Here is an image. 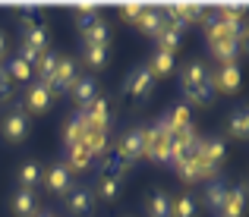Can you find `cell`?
Here are the masks:
<instances>
[{
    "mask_svg": "<svg viewBox=\"0 0 249 217\" xmlns=\"http://www.w3.org/2000/svg\"><path fill=\"white\" fill-rule=\"evenodd\" d=\"M51 88L48 85H41V82H32L29 85V91H25V107L32 110V114H44V110L51 107Z\"/></svg>",
    "mask_w": 249,
    "mask_h": 217,
    "instance_id": "cell-9",
    "label": "cell"
},
{
    "mask_svg": "<svg viewBox=\"0 0 249 217\" xmlns=\"http://www.w3.org/2000/svg\"><path fill=\"white\" fill-rule=\"evenodd\" d=\"M136 25H139V32H142V35L158 38V32L164 29V16H161V10H158V6H145Z\"/></svg>",
    "mask_w": 249,
    "mask_h": 217,
    "instance_id": "cell-13",
    "label": "cell"
},
{
    "mask_svg": "<svg viewBox=\"0 0 249 217\" xmlns=\"http://www.w3.org/2000/svg\"><path fill=\"white\" fill-rule=\"evenodd\" d=\"M95 192L101 195L104 201H114L117 195H120V180H110V176H98V186Z\"/></svg>",
    "mask_w": 249,
    "mask_h": 217,
    "instance_id": "cell-31",
    "label": "cell"
},
{
    "mask_svg": "<svg viewBox=\"0 0 249 217\" xmlns=\"http://www.w3.org/2000/svg\"><path fill=\"white\" fill-rule=\"evenodd\" d=\"M152 88H155V76L148 72V67H139V69L129 72V79H126V95L129 98H148Z\"/></svg>",
    "mask_w": 249,
    "mask_h": 217,
    "instance_id": "cell-7",
    "label": "cell"
},
{
    "mask_svg": "<svg viewBox=\"0 0 249 217\" xmlns=\"http://www.w3.org/2000/svg\"><path fill=\"white\" fill-rule=\"evenodd\" d=\"M57 63H60V54L57 50H44L41 57H38V82L41 85H48L51 79H54V72H57Z\"/></svg>",
    "mask_w": 249,
    "mask_h": 217,
    "instance_id": "cell-18",
    "label": "cell"
},
{
    "mask_svg": "<svg viewBox=\"0 0 249 217\" xmlns=\"http://www.w3.org/2000/svg\"><path fill=\"white\" fill-rule=\"evenodd\" d=\"M167 148H170V135H167V133H161L158 126H148V142H145V157H148V161L164 164Z\"/></svg>",
    "mask_w": 249,
    "mask_h": 217,
    "instance_id": "cell-8",
    "label": "cell"
},
{
    "mask_svg": "<svg viewBox=\"0 0 249 217\" xmlns=\"http://www.w3.org/2000/svg\"><path fill=\"white\" fill-rule=\"evenodd\" d=\"M76 22H79L82 32L91 29V25L98 22V10H95V6H89V10H79V13H76Z\"/></svg>",
    "mask_w": 249,
    "mask_h": 217,
    "instance_id": "cell-36",
    "label": "cell"
},
{
    "mask_svg": "<svg viewBox=\"0 0 249 217\" xmlns=\"http://www.w3.org/2000/svg\"><path fill=\"white\" fill-rule=\"evenodd\" d=\"M91 205H95V192H91L89 186H73L67 192V208L73 214H89Z\"/></svg>",
    "mask_w": 249,
    "mask_h": 217,
    "instance_id": "cell-10",
    "label": "cell"
},
{
    "mask_svg": "<svg viewBox=\"0 0 249 217\" xmlns=\"http://www.w3.org/2000/svg\"><path fill=\"white\" fill-rule=\"evenodd\" d=\"M85 133H89V129H85V117H82V110H79V114L67 123V129H63V145H67V148L82 145L85 142Z\"/></svg>",
    "mask_w": 249,
    "mask_h": 217,
    "instance_id": "cell-16",
    "label": "cell"
},
{
    "mask_svg": "<svg viewBox=\"0 0 249 217\" xmlns=\"http://www.w3.org/2000/svg\"><path fill=\"white\" fill-rule=\"evenodd\" d=\"M170 69H174V54H164V50H158V54L152 57V63H148V72H152L155 79H158V76H167Z\"/></svg>",
    "mask_w": 249,
    "mask_h": 217,
    "instance_id": "cell-30",
    "label": "cell"
},
{
    "mask_svg": "<svg viewBox=\"0 0 249 217\" xmlns=\"http://www.w3.org/2000/svg\"><path fill=\"white\" fill-rule=\"evenodd\" d=\"M82 117H85V129H89V133H107V126H110L107 98L98 95L89 107H82Z\"/></svg>",
    "mask_w": 249,
    "mask_h": 217,
    "instance_id": "cell-1",
    "label": "cell"
},
{
    "mask_svg": "<svg viewBox=\"0 0 249 217\" xmlns=\"http://www.w3.org/2000/svg\"><path fill=\"white\" fill-rule=\"evenodd\" d=\"M224 199H227V186H224V183H221V180L208 183V189H205V201H208V208H212V214H218V211H221Z\"/></svg>",
    "mask_w": 249,
    "mask_h": 217,
    "instance_id": "cell-26",
    "label": "cell"
},
{
    "mask_svg": "<svg viewBox=\"0 0 249 217\" xmlns=\"http://www.w3.org/2000/svg\"><path fill=\"white\" fill-rule=\"evenodd\" d=\"M35 217H51V214H35Z\"/></svg>",
    "mask_w": 249,
    "mask_h": 217,
    "instance_id": "cell-40",
    "label": "cell"
},
{
    "mask_svg": "<svg viewBox=\"0 0 249 217\" xmlns=\"http://www.w3.org/2000/svg\"><path fill=\"white\" fill-rule=\"evenodd\" d=\"M70 91H73V98H76V104H79V107H89V104L98 98V82H95V79H89V76H85V79H76V85Z\"/></svg>",
    "mask_w": 249,
    "mask_h": 217,
    "instance_id": "cell-14",
    "label": "cell"
},
{
    "mask_svg": "<svg viewBox=\"0 0 249 217\" xmlns=\"http://www.w3.org/2000/svg\"><path fill=\"white\" fill-rule=\"evenodd\" d=\"M142 10H145V6H139V3H129V6H123V10H120V16L126 19V22H139Z\"/></svg>",
    "mask_w": 249,
    "mask_h": 217,
    "instance_id": "cell-37",
    "label": "cell"
},
{
    "mask_svg": "<svg viewBox=\"0 0 249 217\" xmlns=\"http://www.w3.org/2000/svg\"><path fill=\"white\" fill-rule=\"evenodd\" d=\"M44 183H48V189L51 192H57V195H67L70 189H73V173H70L63 164H54V167L48 170V176H44Z\"/></svg>",
    "mask_w": 249,
    "mask_h": 217,
    "instance_id": "cell-11",
    "label": "cell"
},
{
    "mask_svg": "<svg viewBox=\"0 0 249 217\" xmlns=\"http://www.w3.org/2000/svg\"><path fill=\"white\" fill-rule=\"evenodd\" d=\"M22 44H29L32 50L44 54V50H48V32H44V25H35V29H25V38H22Z\"/></svg>",
    "mask_w": 249,
    "mask_h": 217,
    "instance_id": "cell-28",
    "label": "cell"
},
{
    "mask_svg": "<svg viewBox=\"0 0 249 217\" xmlns=\"http://www.w3.org/2000/svg\"><path fill=\"white\" fill-rule=\"evenodd\" d=\"M186 98H189V104H196V107H205L208 101L214 98V88H212V76H208V82H202V85H186Z\"/></svg>",
    "mask_w": 249,
    "mask_h": 217,
    "instance_id": "cell-21",
    "label": "cell"
},
{
    "mask_svg": "<svg viewBox=\"0 0 249 217\" xmlns=\"http://www.w3.org/2000/svg\"><path fill=\"white\" fill-rule=\"evenodd\" d=\"M243 211H246V189L243 186L227 189V199H224V205H221L218 217H243Z\"/></svg>",
    "mask_w": 249,
    "mask_h": 217,
    "instance_id": "cell-12",
    "label": "cell"
},
{
    "mask_svg": "<svg viewBox=\"0 0 249 217\" xmlns=\"http://www.w3.org/2000/svg\"><path fill=\"white\" fill-rule=\"evenodd\" d=\"M82 38H85V48H107V41H110V29H107V22H101V19H98L91 29H85V32H82Z\"/></svg>",
    "mask_w": 249,
    "mask_h": 217,
    "instance_id": "cell-19",
    "label": "cell"
},
{
    "mask_svg": "<svg viewBox=\"0 0 249 217\" xmlns=\"http://www.w3.org/2000/svg\"><path fill=\"white\" fill-rule=\"evenodd\" d=\"M145 142H148V126H139V129H129L126 135L120 139V154L126 157V164L139 161V157H145Z\"/></svg>",
    "mask_w": 249,
    "mask_h": 217,
    "instance_id": "cell-2",
    "label": "cell"
},
{
    "mask_svg": "<svg viewBox=\"0 0 249 217\" xmlns=\"http://www.w3.org/2000/svg\"><path fill=\"white\" fill-rule=\"evenodd\" d=\"M148 217H174V201L164 192H152V199H148Z\"/></svg>",
    "mask_w": 249,
    "mask_h": 217,
    "instance_id": "cell-24",
    "label": "cell"
},
{
    "mask_svg": "<svg viewBox=\"0 0 249 217\" xmlns=\"http://www.w3.org/2000/svg\"><path fill=\"white\" fill-rule=\"evenodd\" d=\"M85 63L101 69L104 63H107V48H85Z\"/></svg>",
    "mask_w": 249,
    "mask_h": 217,
    "instance_id": "cell-35",
    "label": "cell"
},
{
    "mask_svg": "<svg viewBox=\"0 0 249 217\" xmlns=\"http://www.w3.org/2000/svg\"><path fill=\"white\" fill-rule=\"evenodd\" d=\"M82 145L91 151V157L104 154V151H107V133H85V142Z\"/></svg>",
    "mask_w": 249,
    "mask_h": 217,
    "instance_id": "cell-33",
    "label": "cell"
},
{
    "mask_svg": "<svg viewBox=\"0 0 249 217\" xmlns=\"http://www.w3.org/2000/svg\"><path fill=\"white\" fill-rule=\"evenodd\" d=\"M38 183H41V164H35V161L22 164V170H19V186L29 189V192H35Z\"/></svg>",
    "mask_w": 249,
    "mask_h": 217,
    "instance_id": "cell-25",
    "label": "cell"
},
{
    "mask_svg": "<svg viewBox=\"0 0 249 217\" xmlns=\"http://www.w3.org/2000/svg\"><path fill=\"white\" fill-rule=\"evenodd\" d=\"M224 154H227V145L221 142V139H205V148H202V157H205V164L212 170H218V164L224 161Z\"/></svg>",
    "mask_w": 249,
    "mask_h": 217,
    "instance_id": "cell-23",
    "label": "cell"
},
{
    "mask_svg": "<svg viewBox=\"0 0 249 217\" xmlns=\"http://www.w3.org/2000/svg\"><path fill=\"white\" fill-rule=\"evenodd\" d=\"M95 161L91 157V151L85 148V145H73V148H67V161H63V167L73 173V170H89V164Z\"/></svg>",
    "mask_w": 249,
    "mask_h": 217,
    "instance_id": "cell-15",
    "label": "cell"
},
{
    "mask_svg": "<svg viewBox=\"0 0 249 217\" xmlns=\"http://www.w3.org/2000/svg\"><path fill=\"white\" fill-rule=\"evenodd\" d=\"M180 41H183V32L170 29V25H164V29L158 32V50H164V54H174V50L180 48Z\"/></svg>",
    "mask_w": 249,
    "mask_h": 217,
    "instance_id": "cell-27",
    "label": "cell"
},
{
    "mask_svg": "<svg viewBox=\"0 0 249 217\" xmlns=\"http://www.w3.org/2000/svg\"><path fill=\"white\" fill-rule=\"evenodd\" d=\"M196 214H199V205L193 195H180L174 201V217H196Z\"/></svg>",
    "mask_w": 249,
    "mask_h": 217,
    "instance_id": "cell-34",
    "label": "cell"
},
{
    "mask_svg": "<svg viewBox=\"0 0 249 217\" xmlns=\"http://www.w3.org/2000/svg\"><path fill=\"white\" fill-rule=\"evenodd\" d=\"M202 148H205V145H202ZM177 173H180V180H186V183H199V180H212L214 170L205 164V157H202V151H199L196 157L177 164Z\"/></svg>",
    "mask_w": 249,
    "mask_h": 217,
    "instance_id": "cell-3",
    "label": "cell"
},
{
    "mask_svg": "<svg viewBox=\"0 0 249 217\" xmlns=\"http://www.w3.org/2000/svg\"><path fill=\"white\" fill-rule=\"evenodd\" d=\"M240 82H243V76H240V67H237V63H224V67L212 76V88L214 91H224V95L240 91Z\"/></svg>",
    "mask_w": 249,
    "mask_h": 217,
    "instance_id": "cell-6",
    "label": "cell"
},
{
    "mask_svg": "<svg viewBox=\"0 0 249 217\" xmlns=\"http://www.w3.org/2000/svg\"><path fill=\"white\" fill-rule=\"evenodd\" d=\"M6 98H10V79H6L3 67H0V101H6Z\"/></svg>",
    "mask_w": 249,
    "mask_h": 217,
    "instance_id": "cell-38",
    "label": "cell"
},
{
    "mask_svg": "<svg viewBox=\"0 0 249 217\" xmlns=\"http://www.w3.org/2000/svg\"><path fill=\"white\" fill-rule=\"evenodd\" d=\"M13 211L19 217H35L38 214V199L35 192H29V189H19L16 195H13Z\"/></svg>",
    "mask_w": 249,
    "mask_h": 217,
    "instance_id": "cell-17",
    "label": "cell"
},
{
    "mask_svg": "<svg viewBox=\"0 0 249 217\" xmlns=\"http://www.w3.org/2000/svg\"><path fill=\"white\" fill-rule=\"evenodd\" d=\"M3 72H6V79H16V82H29V79H32V67L22 63L19 57H13V60L3 67Z\"/></svg>",
    "mask_w": 249,
    "mask_h": 217,
    "instance_id": "cell-29",
    "label": "cell"
},
{
    "mask_svg": "<svg viewBox=\"0 0 249 217\" xmlns=\"http://www.w3.org/2000/svg\"><path fill=\"white\" fill-rule=\"evenodd\" d=\"M76 63L73 60H67V57H60V63H57V72H54V79L48 82V88H51V95H63V91H70L76 85Z\"/></svg>",
    "mask_w": 249,
    "mask_h": 217,
    "instance_id": "cell-5",
    "label": "cell"
},
{
    "mask_svg": "<svg viewBox=\"0 0 249 217\" xmlns=\"http://www.w3.org/2000/svg\"><path fill=\"white\" fill-rule=\"evenodd\" d=\"M3 135H6V142H22L29 135V114L22 107H13L3 117Z\"/></svg>",
    "mask_w": 249,
    "mask_h": 217,
    "instance_id": "cell-4",
    "label": "cell"
},
{
    "mask_svg": "<svg viewBox=\"0 0 249 217\" xmlns=\"http://www.w3.org/2000/svg\"><path fill=\"white\" fill-rule=\"evenodd\" d=\"M231 135H237V139H246L249 135V114L243 107L231 114Z\"/></svg>",
    "mask_w": 249,
    "mask_h": 217,
    "instance_id": "cell-32",
    "label": "cell"
},
{
    "mask_svg": "<svg viewBox=\"0 0 249 217\" xmlns=\"http://www.w3.org/2000/svg\"><path fill=\"white\" fill-rule=\"evenodd\" d=\"M126 170H129V164H126V157H123L120 151L107 154V157H104V164H101V176H110V180H123Z\"/></svg>",
    "mask_w": 249,
    "mask_h": 217,
    "instance_id": "cell-20",
    "label": "cell"
},
{
    "mask_svg": "<svg viewBox=\"0 0 249 217\" xmlns=\"http://www.w3.org/2000/svg\"><path fill=\"white\" fill-rule=\"evenodd\" d=\"M3 50H6V38H3V32H0V57H3Z\"/></svg>",
    "mask_w": 249,
    "mask_h": 217,
    "instance_id": "cell-39",
    "label": "cell"
},
{
    "mask_svg": "<svg viewBox=\"0 0 249 217\" xmlns=\"http://www.w3.org/2000/svg\"><path fill=\"white\" fill-rule=\"evenodd\" d=\"M208 76H212V72H208V67L205 63H186V67H183V72H180V79H183V88H186V85H202V82H208Z\"/></svg>",
    "mask_w": 249,
    "mask_h": 217,
    "instance_id": "cell-22",
    "label": "cell"
}]
</instances>
